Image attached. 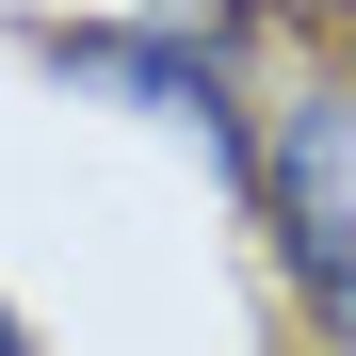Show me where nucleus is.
<instances>
[{
  "label": "nucleus",
  "mask_w": 356,
  "mask_h": 356,
  "mask_svg": "<svg viewBox=\"0 0 356 356\" xmlns=\"http://www.w3.org/2000/svg\"><path fill=\"white\" fill-rule=\"evenodd\" d=\"M49 65H65V81H113L130 113H162V130H195V146L227 162V178H259V113L227 97V65H211V49L178 33V17H146V33H65Z\"/></svg>",
  "instance_id": "nucleus-1"
},
{
  "label": "nucleus",
  "mask_w": 356,
  "mask_h": 356,
  "mask_svg": "<svg viewBox=\"0 0 356 356\" xmlns=\"http://www.w3.org/2000/svg\"><path fill=\"white\" fill-rule=\"evenodd\" d=\"M308 308H324V340H340V356H356V243H340V259H324V275H308Z\"/></svg>",
  "instance_id": "nucleus-2"
},
{
  "label": "nucleus",
  "mask_w": 356,
  "mask_h": 356,
  "mask_svg": "<svg viewBox=\"0 0 356 356\" xmlns=\"http://www.w3.org/2000/svg\"><path fill=\"white\" fill-rule=\"evenodd\" d=\"M0 356H33V324H17V308H0Z\"/></svg>",
  "instance_id": "nucleus-3"
}]
</instances>
